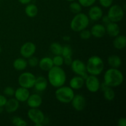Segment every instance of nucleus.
Segmentation results:
<instances>
[{
  "instance_id": "f257e3e1",
  "label": "nucleus",
  "mask_w": 126,
  "mask_h": 126,
  "mask_svg": "<svg viewBox=\"0 0 126 126\" xmlns=\"http://www.w3.org/2000/svg\"><path fill=\"white\" fill-rule=\"evenodd\" d=\"M66 80V73L60 66H53L48 71V81L54 87L63 86Z\"/></svg>"
},
{
  "instance_id": "f03ea898",
  "label": "nucleus",
  "mask_w": 126,
  "mask_h": 126,
  "mask_svg": "<svg viewBox=\"0 0 126 126\" xmlns=\"http://www.w3.org/2000/svg\"><path fill=\"white\" fill-rule=\"evenodd\" d=\"M124 81V76L118 68H111L107 70L104 75V83L110 87L120 86Z\"/></svg>"
},
{
  "instance_id": "7ed1b4c3",
  "label": "nucleus",
  "mask_w": 126,
  "mask_h": 126,
  "mask_svg": "<svg viewBox=\"0 0 126 126\" xmlns=\"http://www.w3.org/2000/svg\"><path fill=\"white\" fill-rule=\"evenodd\" d=\"M86 70L89 74L97 76L102 73L104 69V62L100 57L94 55L87 60Z\"/></svg>"
},
{
  "instance_id": "20e7f679",
  "label": "nucleus",
  "mask_w": 126,
  "mask_h": 126,
  "mask_svg": "<svg viewBox=\"0 0 126 126\" xmlns=\"http://www.w3.org/2000/svg\"><path fill=\"white\" fill-rule=\"evenodd\" d=\"M89 24V18L84 13L77 14L73 18L70 23V28L75 32H80L86 29Z\"/></svg>"
},
{
  "instance_id": "39448f33",
  "label": "nucleus",
  "mask_w": 126,
  "mask_h": 126,
  "mask_svg": "<svg viewBox=\"0 0 126 126\" xmlns=\"http://www.w3.org/2000/svg\"><path fill=\"white\" fill-rule=\"evenodd\" d=\"M55 97L59 102L62 103H69L71 102L75 96L73 89L68 86L58 87L55 92Z\"/></svg>"
},
{
  "instance_id": "423d86ee",
  "label": "nucleus",
  "mask_w": 126,
  "mask_h": 126,
  "mask_svg": "<svg viewBox=\"0 0 126 126\" xmlns=\"http://www.w3.org/2000/svg\"><path fill=\"white\" fill-rule=\"evenodd\" d=\"M36 76L30 72L22 73L18 78V84L20 87L31 89L34 87L36 81Z\"/></svg>"
},
{
  "instance_id": "0eeeda50",
  "label": "nucleus",
  "mask_w": 126,
  "mask_h": 126,
  "mask_svg": "<svg viewBox=\"0 0 126 126\" xmlns=\"http://www.w3.org/2000/svg\"><path fill=\"white\" fill-rule=\"evenodd\" d=\"M124 12L123 7L119 5H113L110 7L107 16L111 22H120L124 17Z\"/></svg>"
},
{
  "instance_id": "6e6552de",
  "label": "nucleus",
  "mask_w": 126,
  "mask_h": 126,
  "mask_svg": "<svg viewBox=\"0 0 126 126\" xmlns=\"http://www.w3.org/2000/svg\"><path fill=\"white\" fill-rule=\"evenodd\" d=\"M28 116L29 119L34 123L35 126H41L45 120V116L43 111L38 108H31L28 110Z\"/></svg>"
},
{
  "instance_id": "1a4fd4ad",
  "label": "nucleus",
  "mask_w": 126,
  "mask_h": 126,
  "mask_svg": "<svg viewBox=\"0 0 126 126\" xmlns=\"http://www.w3.org/2000/svg\"><path fill=\"white\" fill-rule=\"evenodd\" d=\"M71 70L78 76H81L82 78L86 79L88 76L87 70H86V65L84 63L79 59L73 60L71 64Z\"/></svg>"
},
{
  "instance_id": "9d476101",
  "label": "nucleus",
  "mask_w": 126,
  "mask_h": 126,
  "mask_svg": "<svg viewBox=\"0 0 126 126\" xmlns=\"http://www.w3.org/2000/svg\"><path fill=\"white\" fill-rule=\"evenodd\" d=\"M84 84L87 90L92 93H95L100 89V81L97 76L95 75H90V76H87L85 79Z\"/></svg>"
},
{
  "instance_id": "9b49d317",
  "label": "nucleus",
  "mask_w": 126,
  "mask_h": 126,
  "mask_svg": "<svg viewBox=\"0 0 126 126\" xmlns=\"http://www.w3.org/2000/svg\"><path fill=\"white\" fill-rule=\"evenodd\" d=\"M36 50V47L34 43L32 42H27L21 46L20 52L23 58L28 59L34 55Z\"/></svg>"
},
{
  "instance_id": "f8f14e48",
  "label": "nucleus",
  "mask_w": 126,
  "mask_h": 126,
  "mask_svg": "<svg viewBox=\"0 0 126 126\" xmlns=\"http://www.w3.org/2000/svg\"><path fill=\"white\" fill-rule=\"evenodd\" d=\"M71 102L74 109L78 111H82L86 106V98L81 94L75 95Z\"/></svg>"
},
{
  "instance_id": "ddd939ff",
  "label": "nucleus",
  "mask_w": 126,
  "mask_h": 126,
  "mask_svg": "<svg viewBox=\"0 0 126 126\" xmlns=\"http://www.w3.org/2000/svg\"><path fill=\"white\" fill-rule=\"evenodd\" d=\"M27 104L31 108H38L41 105L43 99L39 95L37 94L30 95L27 100Z\"/></svg>"
},
{
  "instance_id": "4468645a",
  "label": "nucleus",
  "mask_w": 126,
  "mask_h": 126,
  "mask_svg": "<svg viewBox=\"0 0 126 126\" xmlns=\"http://www.w3.org/2000/svg\"><path fill=\"white\" fill-rule=\"evenodd\" d=\"M14 96L15 98L19 102H27L30 96V92L28 89L20 87L15 91Z\"/></svg>"
},
{
  "instance_id": "2eb2a0df",
  "label": "nucleus",
  "mask_w": 126,
  "mask_h": 126,
  "mask_svg": "<svg viewBox=\"0 0 126 126\" xmlns=\"http://www.w3.org/2000/svg\"><path fill=\"white\" fill-rule=\"evenodd\" d=\"M89 11V18L93 21H97L103 17V11L99 6H91Z\"/></svg>"
},
{
  "instance_id": "dca6fc26",
  "label": "nucleus",
  "mask_w": 126,
  "mask_h": 126,
  "mask_svg": "<svg viewBox=\"0 0 126 126\" xmlns=\"http://www.w3.org/2000/svg\"><path fill=\"white\" fill-rule=\"evenodd\" d=\"M91 34L97 38H101L106 34V27L102 24H95L92 27Z\"/></svg>"
},
{
  "instance_id": "f3484780",
  "label": "nucleus",
  "mask_w": 126,
  "mask_h": 126,
  "mask_svg": "<svg viewBox=\"0 0 126 126\" xmlns=\"http://www.w3.org/2000/svg\"><path fill=\"white\" fill-rule=\"evenodd\" d=\"M106 33L110 37L115 38L119 35L120 33V28L119 26L115 22H111L107 25L106 27Z\"/></svg>"
},
{
  "instance_id": "a211bd4d",
  "label": "nucleus",
  "mask_w": 126,
  "mask_h": 126,
  "mask_svg": "<svg viewBox=\"0 0 126 126\" xmlns=\"http://www.w3.org/2000/svg\"><path fill=\"white\" fill-rule=\"evenodd\" d=\"M4 107L5 110L7 113H14L19 108V102L16 98H11L9 100H7Z\"/></svg>"
},
{
  "instance_id": "6ab92c4d",
  "label": "nucleus",
  "mask_w": 126,
  "mask_h": 126,
  "mask_svg": "<svg viewBox=\"0 0 126 126\" xmlns=\"http://www.w3.org/2000/svg\"><path fill=\"white\" fill-rule=\"evenodd\" d=\"M47 80L44 76H39L36 78L34 87L36 91L39 92H43L46 89L47 87Z\"/></svg>"
},
{
  "instance_id": "aec40b11",
  "label": "nucleus",
  "mask_w": 126,
  "mask_h": 126,
  "mask_svg": "<svg viewBox=\"0 0 126 126\" xmlns=\"http://www.w3.org/2000/svg\"><path fill=\"white\" fill-rule=\"evenodd\" d=\"M39 68L41 70H43L45 71H48L52 68L54 66L52 62V59L47 57H43V59L39 60Z\"/></svg>"
},
{
  "instance_id": "412c9836",
  "label": "nucleus",
  "mask_w": 126,
  "mask_h": 126,
  "mask_svg": "<svg viewBox=\"0 0 126 126\" xmlns=\"http://www.w3.org/2000/svg\"><path fill=\"white\" fill-rule=\"evenodd\" d=\"M85 82V79L81 76H74L70 81V87L75 90H78L82 88Z\"/></svg>"
},
{
  "instance_id": "4be33fe9",
  "label": "nucleus",
  "mask_w": 126,
  "mask_h": 126,
  "mask_svg": "<svg viewBox=\"0 0 126 126\" xmlns=\"http://www.w3.org/2000/svg\"><path fill=\"white\" fill-rule=\"evenodd\" d=\"M113 46L119 50L124 49L126 46V37L124 35H118L115 37L113 41Z\"/></svg>"
},
{
  "instance_id": "5701e85b",
  "label": "nucleus",
  "mask_w": 126,
  "mask_h": 126,
  "mask_svg": "<svg viewBox=\"0 0 126 126\" xmlns=\"http://www.w3.org/2000/svg\"><path fill=\"white\" fill-rule=\"evenodd\" d=\"M108 63L111 68H118L120 67L122 64L121 59L118 55H110L108 58Z\"/></svg>"
},
{
  "instance_id": "b1692460",
  "label": "nucleus",
  "mask_w": 126,
  "mask_h": 126,
  "mask_svg": "<svg viewBox=\"0 0 126 126\" xmlns=\"http://www.w3.org/2000/svg\"><path fill=\"white\" fill-rule=\"evenodd\" d=\"M28 65V62L23 58H18L16 59L13 62V66L15 70L17 71H23Z\"/></svg>"
},
{
  "instance_id": "393cba45",
  "label": "nucleus",
  "mask_w": 126,
  "mask_h": 126,
  "mask_svg": "<svg viewBox=\"0 0 126 126\" xmlns=\"http://www.w3.org/2000/svg\"><path fill=\"white\" fill-rule=\"evenodd\" d=\"M26 15L28 17L33 18V17H36L38 13V7L34 4H29L26 6L25 9Z\"/></svg>"
},
{
  "instance_id": "a878e982",
  "label": "nucleus",
  "mask_w": 126,
  "mask_h": 126,
  "mask_svg": "<svg viewBox=\"0 0 126 126\" xmlns=\"http://www.w3.org/2000/svg\"><path fill=\"white\" fill-rule=\"evenodd\" d=\"M62 46L58 43H53L50 46V50L54 55H61L62 51Z\"/></svg>"
},
{
  "instance_id": "bb28decb",
  "label": "nucleus",
  "mask_w": 126,
  "mask_h": 126,
  "mask_svg": "<svg viewBox=\"0 0 126 126\" xmlns=\"http://www.w3.org/2000/svg\"><path fill=\"white\" fill-rule=\"evenodd\" d=\"M103 95L107 100L111 101L115 98V92L112 87H108L103 91Z\"/></svg>"
},
{
  "instance_id": "cd10ccee",
  "label": "nucleus",
  "mask_w": 126,
  "mask_h": 126,
  "mask_svg": "<svg viewBox=\"0 0 126 126\" xmlns=\"http://www.w3.org/2000/svg\"><path fill=\"white\" fill-rule=\"evenodd\" d=\"M70 10L72 13L77 14L82 11V6L79 2L73 1L70 4Z\"/></svg>"
},
{
  "instance_id": "c85d7f7f",
  "label": "nucleus",
  "mask_w": 126,
  "mask_h": 126,
  "mask_svg": "<svg viewBox=\"0 0 126 126\" xmlns=\"http://www.w3.org/2000/svg\"><path fill=\"white\" fill-rule=\"evenodd\" d=\"M72 49L69 45H65L62 47V51L61 55L63 58L67 57L72 56Z\"/></svg>"
},
{
  "instance_id": "c756f323",
  "label": "nucleus",
  "mask_w": 126,
  "mask_h": 126,
  "mask_svg": "<svg viewBox=\"0 0 126 126\" xmlns=\"http://www.w3.org/2000/svg\"><path fill=\"white\" fill-rule=\"evenodd\" d=\"M52 62L54 66H61L64 63L63 57L61 55H55L54 57L52 59Z\"/></svg>"
},
{
  "instance_id": "7c9ffc66",
  "label": "nucleus",
  "mask_w": 126,
  "mask_h": 126,
  "mask_svg": "<svg viewBox=\"0 0 126 126\" xmlns=\"http://www.w3.org/2000/svg\"><path fill=\"white\" fill-rule=\"evenodd\" d=\"M12 124L16 126H27V123L23 119L20 117L16 116L12 119Z\"/></svg>"
},
{
  "instance_id": "2f4dec72",
  "label": "nucleus",
  "mask_w": 126,
  "mask_h": 126,
  "mask_svg": "<svg viewBox=\"0 0 126 126\" xmlns=\"http://www.w3.org/2000/svg\"><path fill=\"white\" fill-rule=\"evenodd\" d=\"M96 0H78V2L82 6V7H91L94 4Z\"/></svg>"
},
{
  "instance_id": "473e14b6",
  "label": "nucleus",
  "mask_w": 126,
  "mask_h": 126,
  "mask_svg": "<svg viewBox=\"0 0 126 126\" xmlns=\"http://www.w3.org/2000/svg\"><path fill=\"white\" fill-rule=\"evenodd\" d=\"M27 62H28V64L31 66V67L34 68L38 65V63H39V60H38V58L33 55V56L28 58V60Z\"/></svg>"
},
{
  "instance_id": "72a5a7b5",
  "label": "nucleus",
  "mask_w": 126,
  "mask_h": 126,
  "mask_svg": "<svg viewBox=\"0 0 126 126\" xmlns=\"http://www.w3.org/2000/svg\"><path fill=\"white\" fill-rule=\"evenodd\" d=\"M92 34H91V31L88 30L84 29L83 30L80 32V37L81 39H89L91 37Z\"/></svg>"
},
{
  "instance_id": "f704fd0d",
  "label": "nucleus",
  "mask_w": 126,
  "mask_h": 126,
  "mask_svg": "<svg viewBox=\"0 0 126 126\" xmlns=\"http://www.w3.org/2000/svg\"><path fill=\"white\" fill-rule=\"evenodd\" d=\"M14 93L15 90L11 86H7L4 90V95H6V96H8V97H12V96L14 95Z\"/></svg>"
},
{
  "instance_id": "c9c22d12",
  "label": "nucleus",
  "mask_w": 126,
  "mask_h": 126,
  "mask_svg": "<svg viewBox=\"0 0 126 126\" xmlns=\"http://www.w3.org/2000/svg\"><path fill=\"white\" fill-rule=\"evenodd\" d=\"M113 0H99L100 4L105 8H108L112 5Z\"/></svg>"
},
{
  "instance_id": "e433bc0d",
  "label": "nucleus",
  "mask_w": 126,
  "mask_h": 126,
  "mask_svg": "<svg viewBox=\"0 0 126 126\" xmlns=\"http://www.w3.org/2000/svg\"><path fill=\"white\" fill-rule=\"evenodd\" d=\"M7 100V99L5 96L2 95H0V108L4 107Z\"/></svg>"
},
{
  "instance_id": "4c0bfd02",
  "label": "nucleus",
  "mask_w": 126,
  "mask_h": 126,
  "mask_svg": "<svg viewBox=\"0 0 126 126\" xmlns=\"http://www.w3.org/2000/svg\"><path fill=\"white\" fill-rule=\"evenodd\" d=\"M73 60L71 57H67L63 58V62L66 65H71Z\"/></svg>"
},
{
  "instance_id": "58836bf2",
  "label": "nucleus",
  "mask_w": 126,
  "mask_h": 126,
  "mask_svg": "<svg viewBox=\"0 0 126 126\" xmlns=\"http://www.w3.org/2000/svg\"><path fill=\"white\" fill-rule=\"evenodd\" d=\"M118 125L119 126H126V119L124 118H121L118 121Z\"/></svg>"
},
{
  "instance_id": "ea45409f",
  "label": "nucleus",
  "mask_w": 126,
  "mask_h": 126,
  "mask_svg": "<svg viewBox=\"0 0 126 126\" xmlns=\"http://www.w3.org/2000/svg\"><path fill=\"white\" fill-rule=\"evenodd\" d=\"M102 21H103V22L105 25H108V23L111 22L110 20V18H108V17L107 16H104V17H102Z\"/></svg>"
},
{
  "instance_id": "a19ab883",
  "label": "nucleus",
  "mask_w": 126,
  "mask_h": 126,
  "mask_svg": "<svg viewBox=\"0 0 126 126\" xmlns=\"http://www.w3.org/2000/svg\"><path fill=\"white\" fill-rule=\"evenodd\" d=\"M18 1L22 4H28L32 0H18Z\"/></svg>"
},
{
  "instance_id": "79ce46f5",
  "label": "nucleus",
  "mask_w": 126,
  "mask_h": 126,
  "mask_svg": "<svg viewBox=\"0 0 126 126\" xmlns=\"http://www.w3.org/2000/svg\"><path fill=\"white\" fill-rule=\"evenodd\" d=\"M62 38L65 41H69L70 40V39H71L70 36H64Z\"/></svg>"
},
{
  "instance_id": "37998d69",
  "label": "nucleus",
  "mask_w": 126,
  "mask_h": 126,
  "mask_svg": "<svg viewBox=\"0 0 126 126\" xmlns=\"http://www.w3.org/2000/svg\"><path fill=\"white\" fill-rule=\"evenodd\" d=\"M66 1H69V2H73V1H75V0H66Z\"/></svg>"
},
{
  "instance_id": "c03bdc74",
  "label": "nucleus",
  "mask_w": 126,
  "mask_h": 126,
  "mask_svg": "<svg viewBox=\"0 0 126 126\" xmlns=\"http://www.w3.org/2000/svg\"><path fill=\"white\" fill-rule=\"evenodd\" d=\"M1 51H2V49H1V47L0 46V53L1 52Z\"/></svg>"
}]
</instances>
